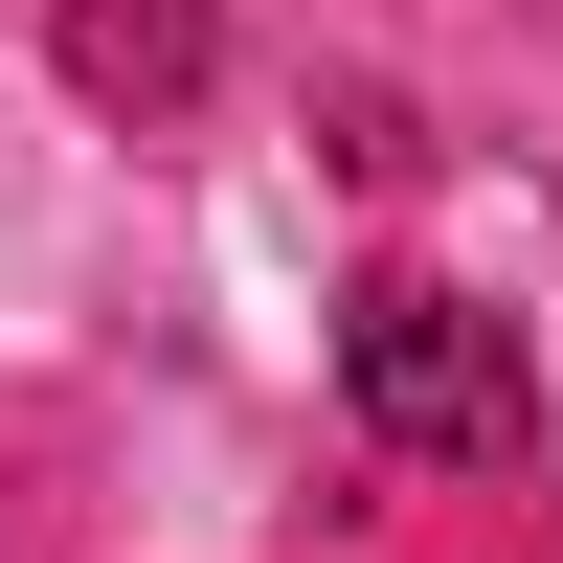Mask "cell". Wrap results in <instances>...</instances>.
<instances>
[{
	"label": "cell",
	"instance_id": "obj_1",
	"mask_svg": "<svg viewBox=\"0 0 563 563\" xmlns=\"http://www.w3.org/2000/svg\"><path fill=\"white\" fill-rule=\"evenodd\" d=\"M339 384H361V429H384L406 474H496V451L541 429L519 339H496L451 271H361V294H339Z\"/></svg>",
	"mask_w": 563,
	"mask_h": 563
}]
</instances>
